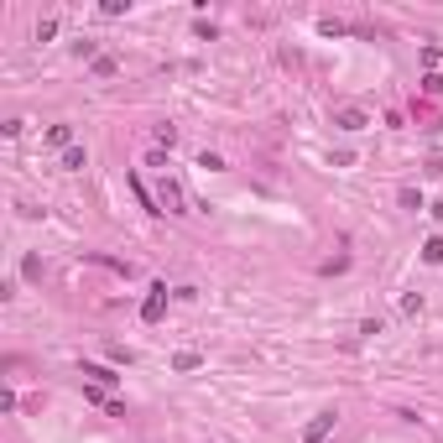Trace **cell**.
Segmentation results:
<instances>
[{"mask_svg":"<svg viewBox=\"0 0 443 443\" xmlns=\"http://www.w3.org/2000/svg\"><path fill=\"white\" fill-rule=\"evenodd\" d=\"M157 209H167V214H188V209H183V188H177L173 177H162V188H157Z\"/></svg>","mask_w":443,"mask_h":443,"instance_id":"3957f363","label":"cell"},{"mask_svg":"<svg viewBox=\"0 0 443 443\" xmlns=\"http://www.w3.org/2000/svg\"><path fill=\"white\" fill-rule=\"evenodd\" d=\"M422 261H428V266H443V235H433V240L422 245Z\"/></svg>","mask_w":443,"mask_h":443,"instance_id":"8992f818","label":"cell"},{"mask_svg":"<svg viewBox=\"0 0 443 443\" xmlns=\"http://www.w3.org/2000/svg\"><path fill=\"white\" fill-rule=\"evenodd\" d=\"M402 209H422V193H417V188H402Z\"/></svg>","mask_w":443,"mask_h":443,"instance_id":"5bb4252c","label":"cell"},{"mask_svg":"<svg viewBox=\"0 0 443 443\" xmlns=\"http://www.w3.org/2000/svg\"><path fill=\"white\" fill-rule=\"evenodd\" d=\"M173 141H177V126H157V146H167V152H173Z\"/></svg>","mask_w":443,"mask_h":443,"instance_id":"30bf717a","label":"cell"},{"mask_svg":"<svg viewBox=\"0 0 443 443\" xmlns=\"http://www.w3.org/2000/svg\"><path fill=\"white\" fill-rule=\"evenodd\" d=\"M162 313H167V282H152L146 303H141V318H146V324H157Z\"/></svg>","mask_w":443,"mask_h":443,"instance_id":"6da1fadb","label":"cell"},{"mask_svg":"<svg viewBox=\"0 0 443 443\" xmlns=\"http://www.w3.org/2000/svg\"><path fill=\"white\" fill-rule=\"evenodd\" d=\"M83 375H94V386H115V381H120V375L105 371V365H83Z\"/></svg>","mask_w":443,"mask_h":443,"instance_id":"52a82bcc","label":"cell"},{"mask_svg":"<svg viewBox=\"0 0 443 443\" xmlns=\"http://www.w3.org/2000/svg\"><path fill=\"white\" fill-rule=\"evenodd\" d=\"M318 32H324V37H344V21H334V16H324V21H318Z\"/></svg>","mask_w":443,"mask_h":443,"instance_id":"8fae6325","label":"cell"},{"mask_svg":"<svg viewBox=\"0 0 443 443\" xmlns=\"http://www.w3.org/2000/svg\"><path fill=\"white\" fill-rule=\"evenodd\" d=\"M47 146L68 152V146H73V126H52V130H47Z\"/></svg>","mask_w":443,"mask_h":443,"instance_id":"5b68a950","label":"cell"},{"mask_svg":"<svg viewBox=\"0 0 443 443\" xmlns=\"http://www.w3.org/2000/svg\"><path fill=\"white\" fill-rule=\"evenodd\" d=\"M63 167H68V173H79V167H83V152H79V146H68V152H63Z\"/></svg>","mask_w":443,"mask_h":443,"instance_id":"7c38bea8","label":"cell"},{"mask_svg":"<svg viewBox=\"0 0 443 443\" xmlns=\"http://www.w3.org/2000/svg\"><path fill=\"white\" fill-rule=\"evenodd\" d=\"M334 422H339V412H334V407H328V412H318V417L308 422L303 443H328V433H334Z\"/></svg>","mask_w":443,"mask_h":443,"instance_id":"7a4b0ae2","label":"cell"},{"mask_svg":"<svg viewBox=\"0 0 443 443\" xmlns=\"http://www.w3.org/2000/svg\"><path fill=\"white\" fill-rule=\"evenodd\" d=\"M94 73H99V79H115L120 63H115V58H94Z\"/></svg>","mask_w":443,"mask_h":443,"instance_id":"9c48e42d","label":"cell"},{"mask_svg":"<svg viewBox=\"0 0 443 443\" xmlns=\"http://www.w3.org/2000/svg\"><path fill=\"white\" fill-rule=\"evenodd\" d=\"M334 126L339 130H365V126H371V115H365V110H339Z\"/></svg>","mask_w":443,"mask_h":443,"instance_id":"277c9868","label":"cell"},{"mask_svg":"<svg viewBox=\"0 0 443 443\" xmlns=\"http://www.w3.org/2000/svg\"><path fill=\"white\" fill-rule=\"evenodd\" d=\"M199 167H209V173H224V157H219V152H204V157H199Z\"/></svg>","mask_w":443,"mask_h":443,"instance_id":"4fadbf2b","label":"cell"},{"mask_svg":"<svg viewBox=\"0 0 443 443\" xmlns=\"http://www.w3.org/2000/svg\"><path fill=\"white\" fill-rule=\"evenodd\" d=\"M199 365H204L199 355H193V350H183V355H177V360H173V371H199Z\"/></svg>","mask_w":443,"mask_h":443,"instance_id":"ba28073f","label":"cell"}]
</instances>
